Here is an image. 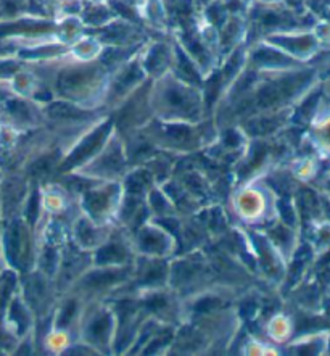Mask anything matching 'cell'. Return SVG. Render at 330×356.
Listing matches in <instances>:
<instances>
[{"mask_svg":"<svg viewBox=\"0 0 330 356\" xmlns=\"http://www.w3.org/2000/svg\"><path fill=\"white\" fill-rule=\"evenodd\" d=\"M170 62V50H167L165 45H155L154 49L150 50L149 60H147V66H149L150 71L154 73H160L163 71Z\"/></svg>","mask_w":330,"mask_h":356,"instance_id":"obj_1","label":"cell"},{"mask_svg":"<svg viewBox=\"0 0 330 356\" xmlns=\"http://www.w3.org/2000/svg\"><path fill=\"white\" fill-rule=\"evenodd\" d=\"M140 70L137 68V65H131L128 70H124L123 73L118 76V79H116V88L119 89V92L116 94H124L126 90H128L131 86H135L137 83H140Z\"/></svg>","mask_w":330,"mask_h":356,"instance_id":"obj_2","label":"cell"}]
</instances>
